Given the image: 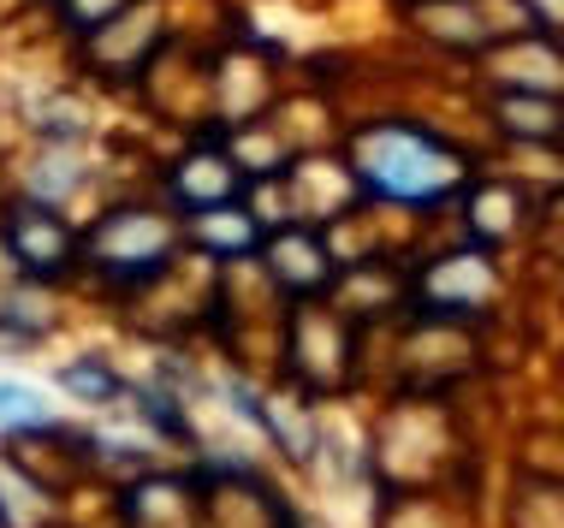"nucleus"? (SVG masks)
I'll use <instances>...</instances> for the list:
<instances>
[{"mask_svg":"<svg viewBox=\"0 0 564 528\" xmlns=\"http://www.w3.org/2000/svg\"><path fill=\"white\" fill-rule=\"evenodd\" d=\"M357 178L375 196H392V202H434V196L464 185V167H457L452 148H440L422 131L375 125L357 138Z\"/></svg>","mask_w":564,"mask_h":528,"instance_id":"1","label":"nucleus"},{"mask_svg":"<svg viewBox=\"0 0 564 528\" xmlns=\"http://www.w3.org/2000/svg\"><path fill=\"white\" fill-rule=\"evenodd\" d=\"M7 250L19 255L24 267H42V274H54V267L66 262V250H72V232H66V226H59L54 215H42V208H24V215L7 226Z\"/></svg>","mask_w":564,"mask_h":528,"instance_id":"2","label":"nucleus"},{"mask_svg":"<svg viewBox=\"0 0 564 528\" xmlns=\"http://www.w3.org/2000/svg\"><path fill=\"white\" fill-rule=\"evenodd\" d=\"M487 292H494V274H487L481 255H452L429 274V297L440 309H476Z\"/></svg>","mask_w":564,"mask_h":528,"instance_id":"3","label":"nucleus"},{"mask_svg":"<svg viewBox=\"0 0 564 528\" xmlns=\"http://www.w3.org/2000/svg\"><path fill=\"white\" fill-rule=\"evenodd\" d=\"M173 190H178V202L185 208H226V196L238 190V173H232V161H215V155H203V161H185L173 178Z\"/></svg>","mask_w":564,"mask_h":528,"instance_id":"4","label":"nucleus"},{"mask_svg":"<svg viewBox=\"0 0 564 528\" xmlns=\"http://www.w3.org/2000/svg\"><path fill=\"white\" fill-rule=\"evenodd\" d=\"M0 421L7 428H48V410H42V398L30 386L0 381Z\"/></svg>","mask_w":564,"mask_h":528,"instance_id":"5","label":"nucleus"},{"mask_svg":"<svg viewBox=\"0 0 564 528\" xmlns=\"http://www.w3.org/2000/svg\"><path fill=\"white\" fill-rule=\"evenodd\" d=\"M273 255H280V274L292 279V285H315V279L327 274V267H322V250H315L310 238H285Z\"/></svg>","mask_w":564,"mask_h":528,"instance_id":"6","label":"nucleus"},{"mask_svg":"<svg viewBox=\"0 0 564 528\" xmlns=\"http://www.w3.org/2000/svg\"><path fill=\"white\" fill-rule=\"evenodd\" d=\"M499 113H506L511 131H535V138H553L558 131V113L546 108V101H506Z\"/></svg>","mask_w":564,"mask_h":528,"instance_id":"7","label":"nucleus"},{"mask_svg":"<svg viewBox=\"0 0 564 528\" xmlns=\"http://www.w3.org/2000/svg\"><path fill=\"white\" fill-rule=\"evenodd\" d=\"M59 381H66V392H84V398H113V386H119L108 369H96V362H84V369H66Z\"/></svg>","mask_w":564,"mask_h":528,"instance_id":"8","label":"nucleus"},{"mask_svg":"<svg viewBox=\"0 0 564 528\" xmlns=\"http://www.w3.org/2000/svg\"><path fill=\"white\" fill-rule=\"evenodd\" d=\"M208 238H215V244H226V250H250L256 244V232H250V226H238V220H208Z\"/></svg>","mask_w":564,"mask_h":528,"instance_id":"9","label":"nucleus"}]
</instances>
